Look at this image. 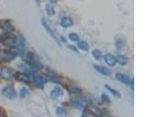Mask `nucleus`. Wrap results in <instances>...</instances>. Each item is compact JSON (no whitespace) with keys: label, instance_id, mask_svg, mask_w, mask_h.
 <instances>
[{"label":"nucleus","instance_id":"nucleus-1","mask_svg":"<svg viewBox=\"0 0 156 117\" xmlns=\"http://www.w3.org/2000/svg\"><path fill=\"white\" fill-rule=\"evenodd\" d=\"M18 38L15 34L11 33H4L0 35V43L4 46L13 49L18 43Z\"/></svg>","mask_w":156,"mask_h":117},{"label":"nucleus","instance_id":"nucleus-2","mask_svg":"<svg viewBox=\"0 0 156 117\" xmlns=\"http://www.w3.org/2000/svg\"><path fill=\"white\" fill-rule=\"evenodd\" d=\"M49 79L52 80V78L45 73H39L34 77V84L39 88H43Z\"/></svg>","mask_w":156,"mask_h":117},{"label":"nucleus","instance_id":"nucleus-3","mask_svg":"<svg viewBox=\"0 0 156 117\" xmlns=\"http://www.w3.org/2000/svg\"><path fill=\"white\" fill-rule=\"evenodd\" d=\"M26 61L28 65L35 68L41 69L43 67L42 64L36 59L34 54L31 52H29L26 56Z\"/></svg>","mask_w":156,"mask_h":117},{"label":"nucleus","instance_id":"nucleus-4","mask_svg":"<svg viewBox=\"0 0 156 117\" xmlns=\"http://www.w3.org/2000/svg\"><path fill=\"white\" fill-rule=\"evenodd\" d=\"M0 29L5 33H11L14 29L11 21L8 19L0 20Z\"/></svg>","mask_w":156,"mask_h":117},{"label":"nucleus","instance_id":"nucleus-5","mask_svg":"<svg viewBox=\"0 0 156 117\" xmlns=\"http://www.w3.org/2000/svg\"><path fill=\"white\" fill-rule=\"evenodd\" d=\"M2 93L6 98L9 99H12L17 96V92L13 87L8 86L3 88Z\"/></svg>","mask_w":156,"mask_h":117},{"label":"nucleus","instance_id":"nucleus-6","mask_svg":"<svg viewBox=\"0 0 156 117\" xmlns=\"http://www.w3.org/2000/svg\"><path fill=\"white\" fill-rule=\"evenodd\" d=\"M94 68L96 72L105 76H110L112 73L111 70L105 66L95 65L94 66Z\"/></svg>","mask_w":156,"mask_h":117},{"label":"nucleus","instance_id":"nucleus-7","mask_svg":"<svg viewBox=\"0 0 156 117\" xmlns=\"http://www.w3.org/2000/svg\"><path fill=\"white\" fill-rule=\"evenodd\" d=\"M116 79L121 83L127 86H130L132 79L128 75L124 73H118L115 75Z\"/></svg>","mask_w":156,"mask_h":117},{"label":"nucleus","instance_id":"nucleus-8","mask_svg":"<svg viewBox=\"0 0 156 117\" xmlns=\"http://www.w3.org/2000/svg\"><path fill=\"white\" fill-rule=\"evenodd\" d=\"M13 75V72L11 69L8 67H3L1 69L0 76L5 79H9Z\"/></svg>","mask_w":156,"mask_h":117},{"label":"nucleus","instance_id":"nucleus-9","mask_svg":"<svg viewBox=\"0 0 156 117\" xmlns=\"http://www.w3.org/2000/svg\"><path fill=\"white\" fill-rule=\"evenodd\" d=\"M104 62L107 65L110 66H114L116 64V57L110 54L104 55L103 57Z\"/></svg>","mask_w":156,"mask_h":117},{"label":"nucleus","instance_id":"nucleus-10","mask_svg":"<svg viewBox=\"0 0 156 117\" xmlns=\"http://www.w3.org/2000/svg\"><path fill=\"white\" fill-rule=\"evenodd\" d=\"M42 23L43 26H44L45 28L46 29V30L47 31L48 33L57 42L58 44L59 45H61L60 42L58 41V38H57L56 37V35H55L53 31L52 30L51 28H50V26L48 25L46 20L45 19H43L42 20Z\"/></svg>","mask_w":156,"mask_h":117},{"label":"nucleus","instance_id":"nucleus-11","mask_svg":"<svg viewBox=\"0 0 156 117\" xmlns=\"http://www.w3.org/2000/svg\"><path fill=\"white\" fill-rule=\"evenodd\" d=\"M64 94L63 90L60 87L56 86L50 93V95L52 98H57Z\"/></svg>","mask_w":156,"mask_h":117},{"label":"nucleus","instance_id":"nucleus-12","mask_svg":"<svg viewBox=\"0 0 156 117\" xmlns=\"http://www.w3.org/2000/svg\"><path fill=\"white\" fill-rule=\"evenodd\" d=\"M73 21L71 17H64L62 18L61 22V25L63 27L65 28L70 27L73 26Z\"/></svg>","mask_w":156,"mask_h":117},{"label":"nucleus","instance_id":"nucleus-13","mask_svg":"<svg viewBox=\"0 0 156 117\" xmlns=\"http://www.w3.org/2000/svg\"><path fill=\"white\" fill-rule=\"evenodd\" d=\"M116 61L121 66H125L128 63V59L127 56L124 55H118L116 57Z\"/></svg>","mask_w":156,"mask_h":117},{"label":"nucleus","instance_id":"nucleus-14","mask_svg":"<svg viewBox=\"0 0 156 117\" xmlns=\"http://www.w3.org/2000/svg\"><path fill=\"white\" fill-rule=\"evenodd\" d=\"M114 43L117 50H122L124 46V41L122 37L119 35L116 36L114 39Z\"/></svg>","mask_w":156,"mask_h":117},{"label":"nucleus","instance_id":"nucleus-15","mask_svg":"<svg viewBox=\"0 0 156 117\" xmlns=\"http://www.w3.org/2000/svg\"><path fill=\"white\" fill-rule=\"evenodd\" d=\"M70 103L71 106L77 109H81L83 107V102L78 99H71Z\"/></svg>","mask_w":156,"mask_h":117},{"label":"nucleus","instance_id":"nucleus-16","mask_svg":"<svg viewBox=\"0 0 156 117\" xmlns=\"http://www.w3.org/2000/svg\"><path fill=\"white\" fill-rule=\"evenodd\" d=\"M105 89H107L109 92H110L112 95H113V96L117 98H120L121 97V94L120 93V92L116 89H114L111 86L109 85L108 84H105Z\"/></svg>","mask_w":156,"mask_h":117},{"label":"nucleus","instance_id":"nucleus-17","mask_svg":"<svg viewBox=\"0 0 156 117\" xmlns=\"http://www.w3.org/2000/svg\"><path fill=\"white\" fill-rule=\"evenodd\" d=\"M78 47L84 51L88 52L90 49L89 43L85 41H80L77 43Z\"/></svg>","mask_w":156,"mask_h":117},{"label":"nucleus","instance_id":"nucleus-18","mask_svg":"<svg viewBox=\"0 0 156 117\" xmlns=\"http://www.w3.org/2000/svg\"><path fill=\"white\" fill-rule=\"evenodd\" d=\"M92 54L94 58L97 60H99L102 58V53L99 49H95L92 51Z\"/></svg>","mask_w":156,"mask_h":117},{"label":"nucleus","instance_id":"nucleus-19","mask_svg":"<svg viewBox=\"0 0 156 117\" xmlns=\"http://www.w3.org/2000/svg\"><path fill=\"white\" fill-rule=\"evenodd\" d=\"M56 113L61 117H66L67 115V111L66 109L61 107H58L56 109Z\"/></svg>","mask_w":156,"mask_h":117},{"label":"nucleus","instance_id":"nucleus-20","mask_svg":"<svg viewBox=\"0 0 156 117\" xmlns=\"http://www.w3.org/2000/svg\"><path fill=\"white\" fill-rule=\"evenodd\" d=\"M46 10L49 16H53L55 14L54 8V6L51 4H47L46 6Z\"/></svg>","mask_w":156,"mask_h":117},{"label":"nucleus","instance_id":"nucleus-21","mask_svg":"<svg viewBox=\"0 0 156 117\" xmlns=\"http://www.w3.org/2000/svg\"><path fill=\"white\" fill-rule=\"evenodd\" d=\"M101 99L104 103L107 105H110L111 103V99L107 94L103 93L101 95Z\"/></svg>","mask_w":156,"mask_h":117},{"label":"nucleus","instance_id":"nucleus-22","mask_svg":"<svg viewBox=\"0 0 156 117\" xmlns=\"http://www.w3.org/2000/svg\"><path fill=\"white\" fill-rule=\"evenodd\" d=\"M68 38L70 40L74 42H79L80 40L79 36L77 33H72L68 35Z\"/></svg>","mask_w":156,"mask_h":117},{"label":"nucleus","instance_id":"nucleus-23","mask_svg":"<svg viewBox=\"0 0 156 117\" xmlns=\"http://www.w3.org/2000/svg\"><path fill=\"white\" fill-rule=\"evenodd\" d=\"M29 92L28 90L26 88H23L20 90V97L24 98L27 96V95H29Z\"/></svg>","mask_w":156,"mask_h":117},{"label":"nucleus","instance_id":"nucleus-24","mask_svg":"<svg viewBox=\"0 0 156 117\" xmlns=\"http://www.w3.org/2000/svg\"><path fill=\"white\" fill-rule=\"evenodd\" d=\"M0 117H8L5 111L1 110L0 111Z\"/></svg>","mask_w":156,"mask_h":117},{"label":"nucleus","instance_id":"nucleus-25","mask_svg":"<svg viewBox=\"0 0 156 117\" xmlns=\"http://www.w3.org/2000/svg\"><path fill=\"white\" fill-rule=\"evenodd\" d=\"M134 79H132L131 81L130 84V86L131 89L132 90L134 91Z\"/></svg>","mask_w":156,"mask_h":117},{"label":"nucleus","instance_id":"nucleus-26","mask_svg":"<svg viewBox=\"0 0 156 117\" xmlns=\"http://www.w3.org/2000/svg\"><path fill=\"white\" fill-rule=\"evenodd\" d=\"M1 62H0V65H1Z\"/></svg>","mask_w":156,"mask_h":117}]
</instances>
